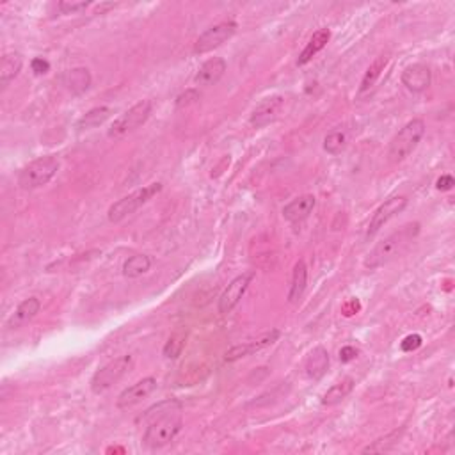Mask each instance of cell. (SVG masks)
<instances>
[{
  "instance_id": "obj_34",
  "label": "cell",
  "mask_w": 455,
  "mask_h": 455,
  "mask_svg": "<svg viewBox=\"0 0 455 455\" xmlns=\"http://www.w3.org/2000/svg\"><path fill=\"white\" fill-rule=\"evenodd\" d=\"M455 186V180L451 174H443L441 178H438L436 181V189L438 190H443V192H447V190H451Z\"/></svg>"
},
{
  "instance_id": "obj_35",
  "label": "cell",
  "mask_w": 455,
  "mask_h": 455,
  "mask_svg": "<svg viewBox=\"0 0 455 455\" xmlns=\"http://www.w3.org/2000/svg\"><path fill=\"white\" fill-rule=\"evenodd\" d=\"M114 6H116V4H104V6H98V8H97V13H100V15H102V13H105V11H107V9H112V8H114Z\"/></svg>"
},
{
  "instance_id": "obj_18",
  "label": "cell",
  "mask_w": 455,
  "mask_h": 455,
  "mask_svg": "<svg viewBox=\"0 0 455 455\" xmlns=\"http://www.w3.org/2000/svg\"><path fill=\"white\" fill-rule=\"evenodd\" d=\"M22 68H24V57L18 52H9L2 57V61H0V85H2V89L8 88L18 77Z\"/></svg>"
},
{
  "instance_id": "obj_1",
  "label": "cell",
  "mask_w": 455,
  "mask_h": 455,
  "mask_svg": "<svg viewBox=\"0 0 455 455\" xmlns=\"http://www.w3.org/2000/svg\"><path fill=\"white\" fill-rule=\"evenodd\" d=\"M418 233V224H407L398 232L391 233L390 237H386L382 242H379L377 246L370 251V255L365 260V267L370 270L379 269V267L386 265L388 262H391L393 258H397L402 251L405 249L411 240L416 237Z\"/></svg>"
},
{
  "instance_id": "obj_17",
  "label": "cell",
  "mask_w": 455,
  "mask_h": 455,
  "mask_svg": "<svg viewBox=\"0 0 455 455\" xmlns=\"http://www.w3.org/2000/svg\"><path fill=\"white\" fill-rule=\"evenodd\" d=\"M329 368V352L326 351L324 347H315L312 352L308 354L304 363V370L306 375L313 381H318V379L324 377V374L328 372Z\"/></svg>"
},
{
  "instance_id": "obj_24",
  "label": "cell",
  "mask_w": 455,
  "mask_h": 455,
  "mask_svg": "<svg viewBox=\"0 0 455 455\" xmlns=\"http://www.w3.org/2000/svg\"><path fill=\"white\" fill-rule=\"evenodd\" d=\"M153 265V260L150 255H134L123 263V276L128 279L139 278V276L146 274L148 270Z\"/></svg>"
},
{
  "instance_id": "obj_15",
  "label": "cell",
  "mask_w": 455,
  "mask_h": 455,
  "mask_svg": "<svg viewBox=\"0 0 455 455\" xmlns=\"http://www.w3.org/2000/svg\"><path fill=\"white\" fill-rule=\"evenodd\" d=\"M315 204H316V200L313 194L299 196L283 206V217H285L288 223H302V220L308 219L309 214L313 212Z\"/></svg>"
},
{
  "instance_id": "obj_6",
  "label": "cell",
  "mask_w": 455,
  "mask_h": 455,
  "mask_svg": "<svg viewBox=\"0 0 455 455\" xmlns=\"http://www.w3.org/2000/svg\"><path fill=\"white\" fill-rule=\"evenodd\" d=\"M132 363H134L132 356H121V358L112 359L107 365L98 368L94 372L93 379H91V391L97 395L107 391L112 384L120 382L128 374V370L132 368Z\"/></svg>"
},
{
  "instance_id": "obj_31",
  "label": "cell",
  "mask_w": 455,
  "mask_h": 455,
  "mask_svg": "<svg viewBox=\"0 0 455 455\" xmlns=\"http://www.w3.org/2000/svg\"><path fill=\"white\" fill-rule=\"evenodd\" d=\"M421 344H424V340H421L420 335H409L402 340L400 349L404 352H413L416 351V349H420Z\"/></svg>"
},
{
  "instance_id": "obj_22",
  "label": "cell",
  "mask_w": 455,
  "mask_h": 455,
  "mask_svg": "<svg viewBox=\"0 0 455 455\" xmlns=\"http://www.w3.org/2000/svg\"><path fill=\"white\" fill-rule=\"evenodd\" d=\"M356 386V381L352 377H342L338 382H335V384L329 388L328 391L324 393V397H322V404L324 405H336L340 404L342 400H345V398L349 397V395L352 393V390H354Z\"/></svg>"
},
{
  "instance_id": "obj_3",
  "label": "cell",
  "mask_w": 455,
  "mask_h": 455,
  "mask_svg": "<svg viewBox=\"0 0 455 455\" xmlns=\"http://www.w3.org/2000/svg\"><path fill=\"white\" fill-rule=\"evenodd\" d=\"M425 135V121L420 118H414L409 123H405L400 128L397 135L391 139L390 148H388V158L390 162L398 164L404 162L409 155L416 150V146L420 144L421 137Z\"/></svg>"
},
{
  "instance_id": "obj_13",
  "label": "cell",
  "mask_w": 455,
  "mask_h": 455,
  "mask_svg": "<svg viewBox=\"0 0 455 455\" xmlns=\"http://www.w3.org/2000/svg\"><path fill=\"white\" fill-rule=\"evenodd\" d=\"M283 104H285L283 97H270V98H265L263 102H260V104L255 107V111H253L251 120H249L253 127L263 128L267 127V125L272 123V121L279 116Z\"/></svg>"
},
{
  "instance_id": "obj_9",
  "label": "cell",
  "mask_w": 455,
  "mask_h": 455,
  "mask_svg": "<svg viewBox=\"0 0 455 455\" xmlns=\"http://www.w3.org/2000/svg\"><path fill=\"white\" fill-rule=\"evenodd\" d=\"M405 206H407V197L404 196H393L388 201H384V203L375 210L374 216H372L370 224H368L367 230V239H372L381 227H384V224L390 223V220L393 219L397 214H400Z\"/></svg>"
},
{
  "instance_id": "obj_16",
  "label": "cell",
  "mask_w": 455,
  "mask_h": 455,
  "mask_svg": "<svg viewBox=\"0 0 455 455\" xmlns=\"http://www.w3.org/2000/svg\"><path fill=\"white\" fill-rule=\"evenodd\" d=\"M226 68L227 64L223 57H212L200 66L194 80L200 85H216L226 74Z\"/></svg>"
},
{
  "instance_id": "obj_25",
  "label": "cell",
  "mask_w": 455,
  "mask_h": 455,
  "mask_svg": "<svg viewBox=\"0 0 455 455\" xmlns=\"http://www.w3.org/2000/svg\"><path fill=\"white\" fill-rule=\"evenodd\" d=\"M386 64H388V55H379V57L368 66L367 74H365L361 85H359V94L367 93V91H370V89L374 88L375 82L379 80V77H381L382 71H384Z\"/></svg>"
},
{
  "instance_id": "obj_33",
  "label": "cell",
  "mask_w": 455,
  "mask_h": 455,
  "mask_svg": "<svg viewBox=\"0 0 455 455\" xmlns=\"http://www.w3.org/2000/svg\"><path fill=\"white\" fill-rule=\"evenodd\" d=\"M359 351L356 347H352V345H345L342 351H340V361L342 363H351L354 361L356 358H358Z\"/></svg>"
},
{
  "instance_id": "obj_29",
  "label": "cell",
  "mask_w": 455,
  "mask_h": 455,
  "mask_svg": "<svg viewBox=\"0 0 455 455\" xmlns=\"http://www.w3.org/2000/svg\"><path fill=\"white\" fill-rule=\"evenodd\" d=\"M89 2H59V11L62 15H77V13L85 11L89 8Z\"/></svg>"
},
{
  "instance_id": "obj_30",
  "label": "cell",
  "mask_w": 455,
  "mask_h": 455,
  "mask_svg": "<svg viewBox=\"0 0 455 455\" xmlns=\"http://www.w3.org/2000/svg\"><path fill=\"white\" fill-rule=\"evenodd\" d=\"M197 100H200V91H196V89H187L186 93H181L180 97L176 98V107H189V105L196 104Z\"/></svg>"
},
{
  "instance_id": "obj_19",
  "label": "cell",
  "mask_w": 455,
  "mask_h": 455,
  "mask_svg": "<svg viewBox=\"0 0 455 455\" xmlns=\"http://www.w3.org/2000/svg\"><path fill=\"white\" fill-rule=\"evenodd\" d=\"M41 309V302L38 298H29L25 301H22L18 304V308L15 309L13 316L9 318L8 328H20V326L27 324L29 321H32Z\"/></svg>"
},
{
  "instance_id": "obj_11",
  "label": "cell",
  "mask_w": 455,
  "mask_h": 455,
  "mask_svg": "<svg viewBox=\"0 0 455 455\" xmlns=\"http://www.w3.org/2000/svg\"><path fill=\"white\" fill-rule=\"evenodd\" d=\"M157 386H158V382L155 377L141 379V381H137L135 384L128 386L127 390L121 391L120 397H118V400H116V405L120 409L134 407V405L141 404L144 398L150 397V395L157 390Z\"/></svg>"
},
{
  "instance_id": "obj_4",
  "label": "cell",
  "mask_w": 455,
  "mask_h": 455,
  "mask_svg": "<svg viewBox=\"0 0 455 455\" xmlns=\"http://www.w3.org/2000/svg\"><path fill=\"white\" fill-rule=\"evenodd\" d=\"M61 162L54 155H47V157H39L32 160L31 164L20 171L18 174V186L25 190L39 189V187L50 183L52 178L57 174Z\"/></svg>"
},
{
  "instance_id": "obj_14",
  "label": "cell",
  "mask_w": 455,
  "mask_h": 455,
  "mask_svg": "<svg viewBox=\"0 0 455 455\" xmlns=\"http://www.w3.org/2000/svg\"><path fill=\"white\" fill-rule=\"evenodd\" d=\"M279 336H281V332H279L278 329H272L270 332L263 335L262 338L253 340V342H247V344L235 345V347H232L230 351L226 352V361H237V359L246 358V356L253 354V352L262 351V349H265V347H269V345L276 344V342L279 340Z\"/></svg>"
},
{
  "instance_id": "obj_8",
  "label": "cell",
  "mask_w": 455,
  "mask_h": 455,
  "mask_svg": "<svg viewBox=\"0 0 455 455\" xmlns=\"http://www.w3.org/2000/svg\"><path fill=\"white\" fill-rule=\"evenodd\" d=\"M239 29L237 22L233 20H227V22H220V24L214 25L209 31H204L200 38L194 43V54H206V52H212L216 48H219L223 43H226L227 39L233 38Z\"/></svg>"
},
{
  "instance_id": "obj_5",
  "label": "cell",
  "mask_w": 455,
  "mask_h": 455,
  "mask_svg": "<svg viewBox=\"0 0 455 455\" xmlns=\"http://www.w3.org/2000/svg\"><path fill=\"white\" fill-rule=\"evenodd\" d=\"M160 190H162V183H160V181H155V183H150V186L143 187V189H137L132 194H128V196L121 197L116 203L111 204V209H108L107 212L108 220L114 224L121 223V220L127 219L128 216L137 212L141 206H144L148 201L153 200Z\"/></svg>"
},
{
  "instance_id": "obj_10",
  "label": "cell",
  "mask_w": 455,
  "mask_h": 455,
  "mask_svg": "<svg viewBox=\"0 0 455 455\" xmlns=\"http://www.w3.org/2000/svg\"><path fill=\"white\" fill-rule=\"evenodd\" d=\"M255 279V272H244V274L237 276L230 285L226 286V290L223 292V295L219 298V313H230L237 308V304L240 302V299L244 298V293L247 292L251 281Z\"/></svg>"
},
{
  "instance_id": "obj_2",
  "label": "cell",
  "mask_w": 455,
  "mask_h": 455,
  "mask_svg": "<svg viewBox=\"0 0 455 455\" xmlns=\"http://www.w3.org/2000/svg\"><path fill=\"white\" fill-rule=\"evenodd\" d=\"M181 427H183V420L180 416V411H171L151 418L143 434V444L150 450L166 447L180 434Z\"/></svg>"
},
{
  "instance_id": "obj_27",
  "label": "cell",
  "mask_w": 455,
  "mask_h": 455,
  "mask_svg": "<svg viewBox=\"0 0 455 455\" xmlns=\"http://www.w3.org/2000/svg\"><path fill=\"white\" fill-rule=\"evenodd\" d=\"M347 146V134L342 130H332L326 135L324 150L329 155H340Z\"/></svg>"
},
{
  "instance_id": "obj_26",
  "label": "cell",
  "mask_w": 455,
  "mask_h": 455,
  "mask_svg": "<svg viewBox=\"0 0 455 455\" xmlns=\"http://www.w3.org/2000/svg\"><path fill=\"white\" fill-rule=\"evenodd\" d=\"M112 114V108L111 107H94L91 108L89 112H85L84 116L78 120L77 123V128H80V130H91V128H97L100 127V125H104L105 121L111 118Z\"/></svg>"
},
{
  "instance_id": "obj_20",
  "label": "cell",
  "mask_w": 455,
  "mask_h": 455,
  "mask_svg": "<svg viewBox=\"0 0 455 455\" xmlns=\"http://www.w3.org/2000/svg\"><path fill=\"white\" fill-rule=\"evenodd\" d=\"M329 39H331V31L329 29H318V31L315 32V34L309 38L308 45L304 47V50L301 52V55H299L298 59V64L299 66H304L308 64L309 61H312L313 57H315L316 54L321 50H324L326 45L329 43Z\"/></svg>"
},
{
  "instance_id": "obj_12",
  "label": "cell",
  "mask_w": 455,
  "mask_h": 455,
  "mask_svg": "<svg viewBox=\"0 0 455 455\" xmlns=\"http://www.w3.org/2000/svg\"><path fill=\"white\" fill-rule=\"evenodd\" d=\"M430 82L432 71L424 62H414V64L405 66L404 71H402V84L413 93H424L425 89H428Z\"/></svg>"
},
{
  "instance_id": "obj_21",
  "label": "cell",
  "mask_w": 455,
  "mask_h": 455,
  "mask_svg": "<svg viewBox=\"0 0 455 455\" xmlns=\"http://www.w3.org/2000/svg\"><path fill=\"white\" fill-rule=\"evenodd\" d=\"M91 80H93V78H91V74H89L88 68H74V70L66 71L64 77H62L66 89H68L71 94L85 93V91L91 88Z\"/></svg>"
},
{
  "instance_id": "obj_28",
  "label": "cell",
  "mask_w": 455,
  "mask_h": 455,
  "mask_svg": "<svg viewBox=\"0 0 455 455\" xmlns=\"http://www.w3.org/2000/svg\"><path fill=\"white\" fill-rule=\"evenodd\" d=\"M186 340H187L186 332H178V335L171 336V338L167 340V344L164 345V356H166L167 359L180 358L183 349H186Z\"/></svg>"
},
{
  "instance_id": "obj_7",
  "label": "cell",
  "mask_w": 455,
  "mask_h": 455,
  "mask_svg": "<svg viewBox=\"0 0 455 455\" xmlns=\"http://www.w3.org/2000/svg\"><path fill=\"white\" fill-rule=\"evenodd\" d=\"M151 102L150 100H141L128 108L127 112H123L118 120H114V123L111 125V128L107 130V135L111 139H118L121 135L134 132L135 128H139L141 125H144L148 121L151 114Z\"/></svg>"
},
{
  "instance_id": "obj_32",
  "label": "cell",
  "mask_w": 455,
  "mask_h": 455,
  "mask_svg": "<svg viewBox=\"0 0 455 455\" xmlns=\"http://www.w3.org/2000/svg\"><path fill=\"white\" fill-rule=\"evenodd\" d=\"M31 70L34 71V75H38V77H41V75H47L48 71H50V62H48L47 59L36 57V59H32V62H31Z\"/></svg>"
},
{
  "instance_id": "obj_23",
  "label": "cell",
  "mask_w": 455,
  "mask_h": 455,
  "mask_svg": "<svg viewBox=\"0 0 455 455\" xmlns=\"http://www.w3.org/2000/svg\"><path fill=\"white\" fill-rule=\"evenodd\" d=\"M306 285H308V269H306V263L302 260H299L293 267V274H292V283H290L288 290V302H298L299 299L302 298L304 293Z\"/></svg>"
}]
</instances>
